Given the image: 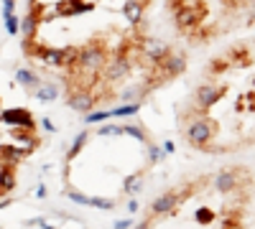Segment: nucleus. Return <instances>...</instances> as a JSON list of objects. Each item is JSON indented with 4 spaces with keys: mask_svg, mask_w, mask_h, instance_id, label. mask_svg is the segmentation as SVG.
<instances>
[{
    "mask_svg": "<svg viewBox=\"0 0 255 229\" xmlns=\"http://www.w3.org/2000/svg\"><path fill=\"white\" fill-rule=\"evenodd\" d=\"M156 0H26L20 54L90 114L176 82L186 56L153 33Z\"/></svg>",
    "mask_w": 255,
    "mask_h": 229,
    "instance_id": "1",
    "label": "nucleus"
},
{
    "mask_svg": "<svg viewBox=\"0 0 255 229\" xmlns=\"http://www.w3.org/2000/svg\"><path fill=\"white\" fill-rule=\"evenodd\" d=\"M179 135L204 155L255 148V36L217 51L179 110Z\"/></svg>",
    "mask_w": 255,
    "mask_h": 229,
    "instance_id": "2",
    "label": "nucleus"
},
{
    "mask_svg": "<svg viewBox=\"0 0 255 229\" xmlns=\"http://www.w3.org/2000/svg\"><path fill=\"white\" fill-rule=\"evenodd\" d=\"M255 176L245 166L199 171L143 209L136 229H248Z\"/></svg>",
    "mask_w": 255,
    "mask_h": 229,
    "instance_id": "3",
    "label": "nucleus"
},
{
    "mask_svg": "<svg viewBox=\"0 0 255 229\" xmlns=\"http://www.w3.org/2000/svg\"><path fill=\"white\" fill-rule=\"evenodd\" d=\"M143 130L97 128L84 133L64 158V189L79 201L105 209L136 193L156 158V148Z\"/></svg>",
    "mask_w": 255,
    "mask_h": 229,
    "instance_id": "4",
    "label": "nucleus"
},
{
    "mask_svg": "<svg viewBox=\"0 0 255 229\" xmlns=\"http://www.w3.org/2000/svg\"><path fill=\"white\" fill-rule=\"evenodd\" d=\"M255 10V0H166L174 33L186 46H209L232 33Z\"/></svg>",
    "mask_w": 255,
    "mask_h": 229,
    "instance_id": "5",
    "label": "nucleus"
},
{
    "mask_svg": "<svg viewBox=\"0 0 255 229\" xmlns=\"http://www.w3.org/2000/svg\"><path fill=\"white\" fill-rule=\"evenodd\" d=\"M41 120L28 105H18L0 89V201L18 189L28 160L41 151Z\"/></svg>",
    "mask_w": 255,
    "mask_h": 229,
    "instance_id": "6",
    "label": "nucleus"
}]
</instances>
